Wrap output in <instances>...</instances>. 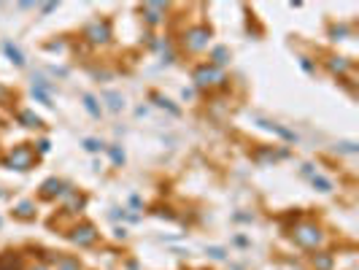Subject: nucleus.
Instances as JSON below:
<instances>
[{
	"mask_svg": "<svg viewBox=\"0 0 359 270\" xmlns=\"http://www.w3.org/2000/svg\"><path fill=\"white\" fill-rule=\"evenodd\" d=\"M65 192H68V187H65V181H60V178H46L41 184V197H46V200L62 197Z\"/></svg>",
	"mask_w": 359,
	"mask_h": 270,
	"instance_id": "8",
	"label": "nucleus"
},
{
	"mask_svg": "<svg viewBox=\"0 0 359 270\" xmlns=\"http://www.w3.org/2000/svg\"><path fill=\"white\" fill-rule=\"evenodd\" d=\"M314 267L316 270H332V257L329 254H314Z\"/></svg>",
	"mask_w": 359,
	"mask_h": 270,
	"instance_id": "20",
	"label": "nucleus"
},
{
	"mask_svg": "<svg viewBox=\"0 0 359 270\" xmlns=\"http://www.w3.org/2000/svg\"><path fill=\"white\" fill-rule=\"evenodd\" d=\"M3 52H6V57H8V60H11L16 68H25V54H22V49H19L16 43L3 41Z\"/></svg>",
	"mask_w": 359,
	"mask_h": 270,
	"instance_id": "9",
	"label": "nucleus"
},
{
	"mask_svg": "<svg viewBox=\"0 0 359 270\" xmlns=\"http://www.w3.org/2000/svg\"><path fill=\"white\" fill-rule=\"evenodd\" d=\"M108 157H111L113 165H122V162H125V151H122L119 146H108Z\"/></svg>",
	"mask_w": 359,
	"mask_h": 270,
	"instance_id": "26",
	"label": "nucleus"
},
{
	"mask_svg": "<svg viewBox=\"0 0 359 270\" xmlns=\"http://www.w3.org/2000/svg\"><path fill=\"white\" fill-rule=\"evenodd\" d=\"M49 149H52V143L46 141V138H43V141H38V151H41V154H46Z\"/></svg>",
	"mask_w": 359,
	"mask_h": 270,
	"instance_id": "30",
	"label": "nucleus"
},
{
	"mask_svg": "<svg viewBox=\"0 0 359 270\" xmlns=\"http://www.w3.org/2000/svg\"><path fill=\"white\" fill-rule=\"evenodd\" d=\"M103 100L108 103V111H122L125 108V98L119 92H103Z\"/></svg>",
	"mask_w": 359,
	"mask_h": 270,
	"instance_id": "14",
	"label": "nucleus"
},
{
	"mask_svg": "<svg viewBox=\"0 0 359 270\" xmlns=\"http://www.w3.org/2000/svg\"><path fill=\"white\" fill-rule=\"evenodd\" d=\"M335 151L338 154H356L359 146H356L354 141H340V143H335Z\"/></svg>",
	"mask_w": 359,
	"mask_h": 270,
	"instance_id": "21",
	"label": "nucleus"
},
{
	"mask_svg": "<svg viewBox=\"0 0 359 270\" xmlns=\"http://www.w3.org/2000/svg\"><path fill=\"white\" fill-rule=\"evenodd\" d=\"M81 100H84V108H87V114L92 119H100V103H98V98L94 95H81Z\"/></svg>",
	"mask_w": 359,
	"mask_h": 270,
	"instance_id": "13",
	"label": "nucleus"
},
{
	"mask_svg": "<svg viewBox=\"0 0 359 270\" xmlns=\"http://www.w3.org/2000/svg\"><path fill=\"white\" fill-rule=\"evenodd\" d=\"M329 35H332V41H343L346 35H351V30H348L346 25H335L332 30H329Z\"/></svg>",
	"mask_w": 359,
	"mask_h": 270,
	"instance_id": "24",
	"label": "nucleus"
},
{
	"mask_svg": "<svg viewBox=\"0 0 359 270\" xmlns=\"http://www.w3.org/2000/svg\"><path fill=\"white\" fill-rule=\"evenodd\" d=\"M327 68H329L332 73H346L348 68H351V62H348L346 57H329V60H327Z\"/></svg>",
	"mask_w": 359,
	"mask_h": 270,
	"instance_id": "17",
	"label": "nucleus"
},
{
	"mask_svg": "<svg viewBox=\"0 0 359 270\" xmlns=\"http://www.w3.org/2000/svg\"><path fill=\"white\" fill-rule=\"evenodd\" d=\"M259 124H262L265 130H270V132L281 135L283 141H292V143L297 141V135H295V132H292V130H286V127H281V124H276V122H265V119H259Z\"/></svg>",
	"mask_w": 359,
	"mask_h": 270,
	"instance_id": "10",
	"label": "nucleus"
},
{
	"mask_svg": "<svg viewBox=\"0 0 359 270\" xmlns=\"http://www.w3.org/2000/svg\"><path fill=\"white\" fill-rule=\"evenodd\" d=\"M52 11H57V3H43V6H41V14H43V16L52 14Z\"/></svg>",
	"mask_w": 359,
	"mask_h": 270,
	"instance_id": "29",
	"label": "nucleus"
},
{
	"mask_svg": "<svg viewBox=\"0 0 359 270\" xmlns=\"http://www.w3.org/2000/svg\"><path fill=\"white\" fill-rule=\"evenodd\" d=\"M208 41H211V27H208V25H195V27H189V30L184 33V38H181L184 49L192 52V54L203 52L205 46H208Z\"/></svg>",
	"mask_w": 359,
	"mask_h": 270,
	"instance_id": "2",
	"label": "nucleus"
},
{
	"mask_svg": "<svg viewBox=\"0 0 359 270\" xmlns=\"http://www.w3.org/2000/svg\"><path fill=\"white\" fill-rule=\"evenodd\" d=\"M14 214H16L19 219H33V216H35V202L22 200V202H19V206L14 208Z\"/></svg>",
	"mask_w": 359,
	"mask_h": 270,
	"instance_id": "16",
	"label": "nucleus"
},
{
	"mask_svg": "<svg viewBox=\"0 0 359 270\" xmlns=\"http://www.w3.org/2000/svg\"><path fill=\"white\" fill-rule=\"evenodd\" d=\"M35 162V151L30 143H19V146L11 149V154L6 157V168H14V170H30Z\"/></svg>",
	"mask_w": 359,
	"mask_h": 270,
	"instance_id": "4",
	"label": "nucleus"
},
{
	"mask_svg": "<svg viewBox=\"0 0 359 270\" xmlns=\"http://www.w3.org/2000/svg\"><path fill=\"white\" fill-rule=\"evenodd\" d=\"M30 270H49V267H46V265H33Z\"/></svg>",
	"mask_w": 359,
	"mask_h": 270,
	"instance_id": "32",
	"label": "nucleus"
},
{
	"mask_svg": "<svg viewBox=\"0 0 359 270\" xmlns=\"http://www.w3.org/2000/svg\"><path fill=\"white\" fill-rule=\"evenodd\" d=\"M140 14H143V19L149 25H159L167 14V6L165 3H143L140 6Z\"/></svg>",
	"mask_w": 359,
	"mask_h": 270,
	"instance_id": "7",
	"label": "nucleus"
},
{
	"mask_svg": "<svg viewBox=\"0 0 359 270\" xmlns=\"http://www.w3.org/2000/svg\"><path fill=\"white\" fill-rule=\"evenodd\" d=\"M16 119H19V124H22V127H41V117H38L35 111H19L16 114Z\"/></svg>",
	"mask_w": 359,
	"mask_h": 270,
	"instance_id": "12",
	"label": "nucleus"
},
{
	"mask_svg": "<svg viewBox=\"0 0 359 270\" xmlns=\"http://www.w3.org/2000/svg\"><path fill=\"white\" fill-rule=\"evenodd\" d=\"M0 95H6V89H3V86H0Z\"/></svg>",
	"mask_w": 359,
	"mask_h": 270,
	"instance_id": "33",
	"label": "nucleus"
},
{
	"mask_svg": "<svg viewBox=\"0 0 359 270\" xmlns=\"http://www.w3.org/2000/svg\"><path fill=\"white\" fill-rule=\"evenodd\" d=\"M81 146L87 149V151H92V154H94V151H103V149H106V146H103V143H100L98 138H84V141H81Z\"/></svg>",
	"mask_w": 359,
	"mask_h": 270,
	"instance_id": "25",
	"label": "nucleus"
},
{
	"mask_svg": "<svg viewBox=\"0 0 359 270\" xmlns=\"http://www.w3.org/2000/svg\"><path fill=\"white\" fill-rule=\"evenodd\" d=\"M57 270H81V262L79 257L65 254V257H57Z\"/></svg>",
	"mask_w": 359,
	"mask_h": 270,
	"instance_id": "15",
	"label": "nucleus"
},
{
	"mask_svg": "<svg viewBox=\"0 0 359 270\" xmlns=\"http://www.w3.org/2000/svg\"><path fill=\"white\" fill-rule=\"evenodd\" d=\"M0 270H22V265H19L16 257H0Z\"/></svg>",
	"mask_w": 359,
	"mask_h": 270,
	"instance_id": "22",
	"label": "nucleus"
},
{
	"mask_svg": "<svg viewBox=\"0 0 359 270\" xmlns=\"http://www.w3.org/2000/svg\"><path fill=\"white\" fill-rule=\"evenodd\" d=\"M62 197H68V211H81L84 206H87V200H84L81 195H76L73 189H68V192H65V195H62Z\"/></svg>",
	"mask_w": 359,
	"mask_h": 270,
	"instance_id": "18",
	"label": "nucleus"
},
{
	"mask_svg": "<svg viewBox=\"0 0 359 270\" xmlns=\"http://www.w3.org/2000/svg\"><path fill=\"white\" fill-rule=\"evenodd\" d=\"M208 254L213 259H224V249H208Z\"/></svg>",
	"mask_w": 359,
	"mask_h": 270,
	"instance_id": "31",
	"label": "nucleus"
},
{
	"mask_svg": "<svg viewBox=\"0 0 359 270\" xmlns=\"http://www.w3.org/2000/svg\"><path fill=\"white\" fill-rule=\"evenodd\" d=\"M300 65H302V71H305V73H314L316 71L314 62H310V57H300Z\"/></svg>",
	"mask_w": 359,
	"mask_h": 270,
	"instance_id": "28",
	"label": "nucleus"
},
{
	"mask_svg": "<svg viewBox=\"0 0 359 270\" xmlns=\"http://www.w3.org/2000/svg\"><path fill=\"white\" fill-rule=\"evenodd\" d=\"M151 100H157V105H159V108H167L170 114H173V117H178V114H181V111H178V108H176V105L170 103L167 98H159V95H151Z\"/></svg>",
	"mask_w": 359,
	"mask_h": 270,
	"instance_id": "23",
	"label": "nucleus"
},
{
	"mask_svg": "<svg viewBox=\"0 0 359 270\" xmlns=\"http://www.w3.org/2000/svg\"><path fill=\"white\" fill-rule=\"evenodd\" d=\"M292 238H295V243L302 246V249H316V246H321V240H324V233H321V227L314 224V221H300V224H295V230H292Z\"/></svg>",
	"mask_w": 359,
	"mask_h": 270,
	"instance_id": "1",
	"label": "nucleus"
},
{
	"mask_svg": "<svg viewBox=\"0 0 359 270\" xmlns=\"http://www.w3.org/2000/svg\"><path fill=\"white\" fill-rule=\"evenodd\" d=\"M310 184H314L319 192H332V181H329L327 176H321V173H314V176H310Z\"/></svg>",
	"mask_w": 359,
	"mask_h": 270,
	"instance_id": "19",
	"label": "nucleus"
},
{
	"mask_svg": "<svg viewBox=\"0 0 359 270\" xmlns=\"http://www.w3.org/2000/svg\"><path fill=\"white\" fill-rule=\"evenodd\" d=\"M68 238H70V243H76L79 249H87V246H92L94 240H98V230H94V224H89V221H84V224L70 230Z\"/></svg>",
	"mask_w": 359,
	"mask_h": 270,
	"instance_id": "6",
	"label": "nucleus"
},
{
	"mask_svg": "<svg viewBox=\"0 0 359 270\" xmlns=\"http://www.w3.org/2000/svg\"><path fill=\"white\" fill-rule=\"evenodd\" d=\"M84 41L92 46H103L111 41V22L108 19H94L84 27Z\"/></svg>",
	"mask_w": 359,
	"mask_h": 270,
	"instance_id": "5",
	"label": "nucleus"
},
{
	"mask_svg": "<svg viewBox=\"0 0 359 270\" xmlns=\"http://www.w3.org/2000/svg\"><path fill=\"white\" fill-rule=\"evenodd\" d=\"M192 81L197 89H208V86H216V84H224V73H222V68H213L211 62H205V65H197L195 68V73H192Z\"/></svg>",
	"mask_w": 359,
	"mask_h": 270,
	"instance_id": "3",
	"label": "nucleus"
},
{
	"mask_svg": "<svg viewBox=\"0 0 359 270\" xmlns=\"http://www.w3.org/2000/svg\"><path fill=\"white\" fill-rule=\"evenodd\" d=\"M227 62H230V49H227V46H213V49H211V65L222 68Z\"/></svg>",
	"mask_w": 359,
	"mask_h": 270,
	"instance_id": "11",
	"label": "nucleus"
},
{
	"mask_svg": "<svg viewBox=\"0 0 359 270\" xmlns=\"http://www.w3.org/2000/svg\"><path fill=\"white\" fill-rule=\"evenodd\" d=\"M33 98H35V100H41L43 105H54V103H52V98H49V92H43V89H35V86H33Z\"/></svg>",
	"mask_w": 359,
	"mask_h": 270,
	"instance_id": "27",
	"label": "nucleus"
}]
</instances>
